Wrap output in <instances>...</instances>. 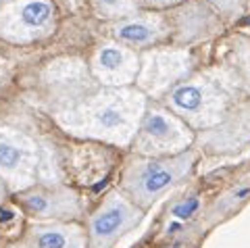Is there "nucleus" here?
<instances>
[{"label":"nucleus","instance_id":"nucleus-1","mask_svg":"<svg viewBox=\"0 0 250 248\" xmlns=\"http://www.w3.org/2000/svg\"><path fill=\"white\" fill-rule=\"evenodd\" d=\"M127 92H106L98 94L85 104H80L62 115L61 121L69 129L106 138L113 142H127L138 123L140 100Z\"/></svg>","mask_w":250,"mask_h":248},{"label":"nucleus","instance_id":"nucleus-2","mask_svg":"<svg viewBox=\"0 0 250 248\" xmlns=\"http://www.w3.org/2000/svg\"><path fill=\"white\" fill-rule=\"evenodd\" d=\"M54 9L48 0H9L0 6V38L31 42L52 29Z\"/></svg>","mask_w":250,"mask_h":248},{"label":"nucleus","instance_id":"nucleus-3","mask_svg":"<svg viewBox=\"0 0 250 248\" xmlns=\"http://www.w3.org/2000/svg\"><path fill=\"white\" fill-rule=\"evenodd\" d=\"M36 144L11 127H0V180L11 186L29 184L36 171Z\"/></svg>","mask_w":250,"mask_h":248},{"label":"nucleus","instance_id":"nucleus-4","mask_svg":"<svg viewBox=\"0 0 250 248\" xmlns=\"http://www.w3.org/2000/svg\"><path fill=\"white\" fill-rule=\"evenodd\" d=\"M184 169H186V159H179L173 163H144V165L131 169L127 177V186L136 198L150 203L177 180V175Z\"/></svg>","mask_w":250,"mask_h":248},{"label":"nucleus","instance_id":"nucleus-5","mask_svg":"<svg viewBox=\"0 0 250 248\" xmlns=\"http://www.w3.org/2000/svg\"><path fill=\"white\" fill-rule=\"evenodd\" d=\"M134 223V211L123 200H111L92 219V242L94 248H106L113 244L125 229Z\"/></svg>","mask_w":250,"mask_h":248},{"label":"nucleus","instance_id":"nucleus-6","mask_svg":"<svg viewBox=\"0 0 250 248\" xmlns=\"http://www.w3.org/2000/svg\"><path fill=\"white\" fill-rule=\"evenodd\" d=\"M138 61L134 59V54L127 52L119 46H103L96 52V61H94V71L103 80V83H127L131 82V77L136 75Z\"/></svg>","mask_w":250,"mask_h":248},{"label":"nucleus","instance_id":"nucleus-7","mask_svg":"<svg viewBox=\"0 0 250 248\" xmlns=\"http://www.w3.org/2000/svg\"><path fill=\"white\" fill-rule=\"evenodd\" d=\"M177 138H179V129L175 127V123L167 119L163 113L152 111L144 117L136 144L142 152H159L173 146Z\"/></svg>","mask_w":250,"mask_h":248},{"label":"nucleus","instance_id":"nucleus-8","mask_svg":"<svg viewBox=\"0 0 250 248\" xmlns=\"http://www.w3.org/2000/svg\"><path fill=\"white\" fill-rule=\"evenodd\" d=\"M171 103H173L177 111L188 113V115L202 113L207 106V90L200 86H194V83L179 86L173 94H171Z\"/></svg>","mask_w":250,"mask_h":248},{"label":"nucleus","instance_id":"nucleus-9","mask_svg":"<svg viewBox=\"0 0 250 248\" xmlns=\"http://www.w3.org/2000/svg\"><path fill=\"white\" fill-rule=\"evenodd\" d=\"M115 36L127 44H148L156 38V29L146 21H127L115 27Z\"/></svg>","mask_w":250,"mask_h":248},{"label":"nucleus","instance_id":"nucleus-10","mask_svg":"<svg viewBox=\"0 0 250 248\" xmlns=\"http://www.w3.org/2000/svg\"><path fill=\"white\" fill-rule=\"evenodd\" d=\"M38 248H73L71 236L67 229H40L38 231Z\"/></svg>","mask_w":250,"mask_h":248},{"label":"nucleus","instance_id":"nucleus-11","mask_svg":"<svg viewBox=\"0 0 250 248\" xmlns=\"http://www.w3.org/2000/svg\"><path fill=\"white\" fill-rule=\"evenodd\" d=\"M200 207L198 198H188L186 203H179L173 207V215L179 217V219H190V217L196 213V208Z\"/></svg>","mask_w":250,"mask_h":248},{"label":"nucleus","instance_id":"nucleus-12","mask_svg":"<svg viewBox=\"0 0 250 248\" xmlns=\"http://www.w3.org/2000/svg\"><path fill=\"white\" fill-rule=\"evenodd\" d=\"M100 6L106 11V13H127L129 11V4L127 0H98Z\"/></svg>","mask_w":250,"mask_h":248},{"label":"nucleus","instance_id":"nucleus-13","mask_svg":"<svg viewBox=\"0 0 250 248\" xmlns=\"http://www.w3.org/2000/svg\"><path fill=\"white\" fill-rule=\"evenodd\" d=\"M15 217V213L11 211V208H0V221L6 223V221H11Z\"/></svg>","mask_w":250,"mask_h":248},{"label":"nucleus","instance_id":"nucleus-14","mask_svg":"<svg viewBox=\"0 0 250 248\" xmlns=\"http://www.w3.org/2000/svg\"><path fill=\"white\" fill-rule=\"evenodd\" d=\"M248 194H250V188H244V190L236 192V198H244V196H248Z\"/></svg>","mask_w":250,"mask_h":248},{"label":"nucleus","instance_id":"nucleus-15","mask_svg":"<svg viewBox=\"0 0 250 248\" xmlns=\"http://www.w3.org/2000/svg\"><path fill=\"white\" fill-rule=\"evenodd\" d=\"M150 2H156V4H173L177 0H150Z\"/></svg>","mask_w":250,"mask_h":248},{"label":"nucleus","instance_id":"nucleus-16","mask_svg":"<svg viewBox=\"0 0 250 248\" xmlns=\"http://www.w3.org/2000/svg\"><path fill=\"white\" fill-rule=\"evenodd\" d=\"M244 23H248V25H250V17H248V19H244Z\"/></svg>","mask_w":250,"mask_h":248},{"label":"nucleus","instance_id":"nucleus-17","mask_svg":"<svg viewBox=\"0 0 250 248\" xmlns=\"http://www.w3.org/2000/svg\"><path fill=\"white\" fill-rule=\"evenodd\" d=\"M0 194H2V182H0Z\"/></svg>","mask_w":250,"mask_h":248},{"label":"nucleus","instance_id":"nucleus-18","mask_svg":"<svg viewBox=\"0 0 250 248\" xmlns=\"http://www.w3.org/2000/svg\"><path fill=\"white\" fill-rule=\"evenodd\" d=\"M0 2H6V0H0Z\"/></svg>","mask_w":250,"mask_h":248}]
</instances>
